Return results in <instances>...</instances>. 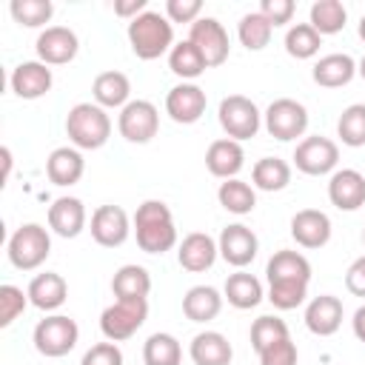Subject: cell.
Masks as SVG:
<instances>
[{"mask_svg": "<svg viewBox=\"0 0 365 365\" xmlns=\"http://www.w3.org/2000/svg\"><path fill=\"white\" fill-rule=\"evenodd\" d=\"M240 43L248 48V51H259L271 43V34H274V26L259 14V11H248L242 20H240Z\"/></svg>", "mask_w": 365, "mask_h": 365, "instance_id": "obj_38", "label": "cell"}, {"mask_svg": "<svg viewBox=\"0 0 365 365\" xmlns=\"http://www.w3.org/2000/svg\"><path fill=\"white\" fill-rule=\"evenodd\" d=\"M222 311V297L211 285H194L182 297V314L191 322H208Z\"/></svg>", "mask_w": 365, "mask_h": 365, "instance_id": "obj_29", "label": "cell"}, {"mask_svg": "<svg viewBox=\"0 0 365 365\" xmlns=\"http://www.w3.org/2000/svg\"><path fill=\"white\" fill-rule=\"evenodd\" d=\"M220 125H222V131L231 137V140H251V137H257V131H259V108L254 106V100H248V97H242V94H231V97H225L222 103H220Z\"/></svg>", "mask_w": 365, "mask_h": 365, "instance_id": "obj_7", "label": "cell"}, {"mask_svg": "<svg viewBox=\"0 0 365 365\" xmlns=\"http://www.w3.org/2000/svg\"><path fill=\"white\" fill-rule=\"evenodd\" d=\"M259 365H297V345L291 342V336L268 345L259 354Z\"/></svg>", "mask_w": 365, "mask_h": 365, "instance_id": "obj_44", "label": "cell"}, {"mask_svg": "<svg viewBox=\"0 0 365 365\" xmlns=\"http://www.w3.org/2000/svg\"><path fill=\"white\" fill-rule=\"evenodd\" d=\"M29 294L17 285H0V328H9L23 311H26Z\"/></svg>", "mask_w": 365, "mask_h": 365, "instance_id": "obj_43", "label": "cell"}, {"mask_svg": "<svg viewBox=\"0 0 365 365\" xmlns=\"http://www.w3.org/2000/svg\"><path fill=\"white\" fill-rule=\"evenodd\" d=\"M362 242H365V231H362Z\"/></svg>", "mask_w": 365, "mask_h": 365, "instance_id": "obj_53", "label": "cell"}, {"mask_svg": "<svg viewBox=\"0 0 365 365\" xmlns=\"http://www.w3.org/2000/svg\"><path fill=\"white\" fill-rule=\"evenodd\" d=\"M245 165V154H242V145L231 137L225 140H214L205 151V168L220 177V180H234Z\"/></svg>", "mask_w": 365, "mask_h": 365, "instance_id": "obj_20", "label": "cell"}, {"mask_svg": "<svg viewBox=\"0 0 365 365\" xmlns=\"http://www.w3.org/2000/svg\"><path fill=\"white\" fill-rule=\"evenodd\" d=\"M143 11H148V9H145V0H123V3H114V14L128 17V23H131L134 17H140Z\"/></svg>", "mask_w": 365, "mask_h": 365, "instance_id": "obj_49", "label": "cell"}, {"mask_svg": "<svg viewBox=\"0 0 365 365\" xmlns=\"http://www.w3.org/2000/svg\"><path fill=\"white\" fill-rule=\"evenodd\" d=\"M29 302L40 311H57L66 297H68V285L60 274L54 271H46V274H37L31 282H29Z\"/></svg>", "mask_w": 365, "mask_h": 365, "instance_id": "obj_24", "label": "cell"}, {"mask_svg": "<svg viewBox=\"0 0 365 365\" xmlns=\"http://www.w3.org/2000/svg\"><path fill=\"white\" fill-rule=\"evenodd\" d=\"M168 68H171L177 77H182V80H197L208 66H205L200 48H197L191 40H182V43H177V46L168 51Z\"/></svg>", "mask_w": 365, "mask_h": 365, "instance_id": "obj_33", "label": "cell"}, {"mask_svg": "<svg viewBox=\"0 0 365 365\" xmlns=\"http://www.w3.org/2000/svg\"><path fill=\"white\" fill-rule=\"evenodd\" d=\"M354 334L359 342H365V305L356 308V314H354Z\"/></svg>", "mask_w": 365, "mask_h": 365, "instance_id": "obj_50", "label": "cell"}, {"mask_svg": "<svg viewBox=\"0 0 365 365\" xmlns=\"http://www.w3.org/2000/svg\"><path fill=\"white\" fill-rule=\"evenodd\" d=\"M356 74V63L351 54H325L314 63V83L322 86V88H339V86H348Z\"/></svg>", "mask_w": 365, "mask_h": 365, "instance_id": "obj_23", "label": "cell"}, {"mask_svg": "<svg viewBox=\"0 0 365 365\" xmlns=\"http://www.w3.org/2000/svg\"><path fill=\"white\" fill-rule=\"evenodd\" d=\"M34 348L43 354V356H66L77 339H80V328L71 317H63V314H54V317H46L34 325Z\"/></svg>", "mask_w": 365, "mask_h": 365, "instance_id": "obj_6", "label": "cell"}, {"mask_svg": "<svg viewBox=\"0 0 365 365\" xmlns=\"http://www.w3.org/2000/svg\"><path fill=\"white\" fill-rule=\"evenodd\" d=\"M111 291L117 299H145L151 291V274L143 265H123L111 277Z\"/></svg>", "mask_w": 365, "mask_h": 365, "instance_id": "obj_30", "label": "cell"}, {"mask_svg": "<svg viewBox=\"0 0 365 365\" xmlns=\"http://www.w3.org/2000/svg\"><path fill=\"white\" fill-rule=\"evenodd\" d=\"M265 128H268L271 137H277L282 143H291V140L305 134L308 111H305L302 103H297L291 97H279L265 108Z\"/></svg>", "mask_w": 365, "mask_h": 365, "instance_id": "obj_8", "label": "cell"}, {"mask_svg": "<svg viewBox=\"0 0 365 365\" xmlns=\"http://www.w3.org/2000/svg\"><path fill=\"white\" fill-rule=\"evenodd\" d=\"M205 91L194 83H180L165 94V111L174 123L191 125L205 114Z\"/></svg>", "mask_w": 365, "mask_h": 365, "instance_id": "obj_15", "label": "cell"}, {"mask_svg": "<svg viewBox=\"0 0 365 365\" xmlns=\"http://www.w3.org/2000/svg\"><path fill=\"white\" fill-rule=\"evenodd\" d=\"M285 336H288V325L279 317H259L251 325V348L257 354H262L268 345H274V342H279Z\"/></svg>", "mask_w": 365, "mask_h": 365, "instance_id": "obj_41", "label": "cell"}, {"mask_svg": "<svg viewBox=\"0 0 365 365\" xmlns=\"http://www.w3.org/2000/svg\"><path fill=\"white\" fill-rule=\"evenodd\" d=\"M48 228L66 240H74L86 228V205L77 197H57L48 205Z\"/></svg>", "mask_w": 365, "mask_h": 365, "instance_id": "obj_21", "label": "cell"}, {"mask_svg": "<svg viewBox=\"0 0 365 365\" xmlns=\"http://www.w3.org/2000/svg\"><path fill=\"white\" fill-rule=\"evenodd\" d=\"M359 37H362V40H365V17H362V20H359Z\"/></svg>", "mask_w": 365, "mask_h": 365, "instance_id": "obj_52", "label": "cell"}, {"mask_svg": "<svg viewBox=\"0 0 365 365\" xmlns=\"http://www.w3.org/2000/svg\"><path fill=\"white\" fill-rule=\"evenodd\" d=\"M336 134L345 145L351 148H359L365 145V103H354L348 106L339 120H336Z\"/></svg>", "mask_w": 365, "mask_h": 365, "instance_id": "obj_39", "label": "cell"}, {"mask_svg": "<svg viewBox=\"0 0 365 365\" xmlns=\"http://www.w3.org/2000/svg\"><path fill=\"white\" fill-rule=\"evenodd\" d=\"M9 11H11V17H14L20 26L37 29V26H46V23L51 20L54 6H51V0H11Z\"/></svg>", "mask_w": 365, "mask_h": 365, "instance_id": "obj_40", "label": "cell"}, {"mask_svg": "<svg viewBox=\"0 0 365 365\" xmlns=\"http://www.w3.org/2000/svg\"><path fill=\"white\" fill-rule=\"evenodd\" d=\"M188 40L200 48V54H202V60H205L208 68L222 66L228 60L231 40H228V31L222 29V23L217 17H200L197 23H191Z\"/></svg>", "mask_w": 365, "mask_h": 365, "instance_id": "obj_9", "label": "cell"}, {"mask_svg": "<svg viewBox=\"0 0 365 365\" xmlns=\"http://www.w3.org/2000/svg\"><path fill=\"white\" fill-rule=\"evenodd\" d=\"M128 214L120 205H100L91 214V237L103 248H117L128 240Z\"/></svg>", "mask_w": 365, "mask_h": 365, "instance_id": "obj_14", "label": "cell"}, {"mask_svg": "<svg viewBox=\"0 0 365 365\" xmlns=\"http://www.w3.org/2000/svg\"><path fill=\"white\" fill-rule=\"evenodd\" d=\"M291 237L302 248H322L331 240V220L319 208H302L291 217Z\"/></svg>", "mask_w": 365, "mask_h": 365, "instance_id": "obj_16", "label": "cell"}, {"mask_svg": "<svg viewBox=\"0 0 365 365\" xmlns=\"http://www.w3.org/2000/svg\"><path fill=\"white\" fill-rule=\"evenodd\" d=\"M117 128L128 143H148L160 128V111L148 100H131L120 108Z\"/></svg>", "mask_w": 365, "mask_h": 365, "instance_id": "obj_10", "label": "cell"}, {"mask_svg": "<svg viewBox=\"0 0 365 365\" xmlns=\"http://www.w3.org/2000/svg\"><path fill=\"white\" fill-rule=\"evenodd\" d=\"M86 171V163H83V154L77 148H54L46 160V174L54 185H74Z\"/></svg>", "mask_w": 365, "mask_h": 365, "instance_id": "obj_26", "label": "cell"}, {"mask_svg": "<svg viewBox=\"0 0 365 365\" xmlns=\"http://www.w3.org/2000/svg\"><path fill=\"white\" fill-rule=\"evenodd\" d=\"M217 254H220L217 242H214L208 234H202V231H194V234L182 237V242H180V248H177L180 265H182L185 271H191V274L208 271V268L214 265Z\"/></svg>", "mask_w": 365, "mask_h": 365, "instance_id": "obj_22", "label": "cell"}, {"mask_svg": "<svg viewBox=\"0 0 365 365\" xmlns=\"http://www.w3.org/2000/svg\"><path fill=\"white\" fill-rule=\"evenodd\" d=\"M345 20H348V11L339 0H317L311 6V26L319 31V34H336L345 29Z\"/></svg>", "mask_w": 365, "mask_h": 365, "instance_id": "obj_37", "label": "cell"}, {"mask_svg": "<svg viewBox=\"0 0 365 365\" xmlns=\"http://www.w3.org/2000/svg\"><path fill=\"white\" fill-rule=\"evenodd\" d=\"M91 94L97 100V106L103 108H123L128 106V94H131V83L123 71H103L94 77V86H91Z\"/></svg>", "mask_w": 365, "mask_h": 365, "instance_id": "obj_28", "label": "cell"}, {"mask_svg": "<svg viewBox=\"0 0 365 365\" xmlns=\"http://www.w3.org/2000/svg\"><path fill=\"white\" fill-rule=\"evenodd\" d=\"M194 365H231V342L220 334V331H202L191 339V348H188Z\"/></svg>", "mask_w": 365, "mask_h": 365, "instance_id": "obj_25", "label": "cell"}, {"mask_svg": "<svg viewBox=\"0 0 365 365\" xmlns=\"http://www.w3.org/2000/svg\"><path fill=\"white\" fill-rule=\"evenodd\" d=\"M128 43L140 60H157L174 48V29L160 11H143L128 23Z\"/></svg>", "mask_w": 365, "mask_h": 365, "instance_id": "obj_2", "label": "cell"}, {"mask_svg": "<svg viewBox=\"0 0 365 365\" xmlns=\"http://www.w3.org/2000/svg\"><path fill=\"white\" fill-rule=\"evenodd\" d=\"M54 77H51V68L40 60H29V63H20L14 71H11V91L20 97V100H37L43 97L48 88H51Z\"/></svg>", "mask_w": 365, "mask_h": 365, "instance_id": "obj_19", "label": "cell"}, {"mask_svg": "<svg viewBox=\"0 0 365 365\" xmlns=\"http://www.w3.org/2000/svg\"><path fill=\"white\" fill-rule=\"evenodd\" d=\"M180 359H182V348L171 334H151L143 345L145 365H180Z\"/></svg>", "mask_w": 365, "mask_h": 365, "instance_id": "obj_35", "label": "cell"}, {"mask_svg": "<svg viewBox=\"0 0 365 365\" xmlns=\"http://www.w3.org/2000/svg\"><path fill=\"white\" fill-rule=\"evenodd\" d=\"M225 299H228L234 308H240V311L254 308V305H259V299H262V285H259V279H257L254 274L237 271V274H231V277L225 279Z\"/></svg>", "mask_w": 365, "mask_h": 365, "instance_id": "obj_31", "label": "cell"}, {"mask_svg": "<svg viewBox=\"0 0 365 365\" xmlns=\"http://www.w3.org/2000/svg\"><path fill=\"white\" fill-rule=\"evenodd\" d=\"M305 325L317 336H331L342 325V299L334 294H319L305 308Z\"/></svg>", "mask_w": 365, "mask_h": 365, "instance_id": "obj_17", "label": "cell"}, {"mask_svg": "<svg viewBox=\"0 0 365 365\" xmlns=\"http://www.w3.org/2000/svg\"><path fill=\"white\" fill-rule=\"evenodd\" d=\"M345 288L354 294V297H365V254L356 257L351 262V268L345 271Z\"/></svg>", "mask_w": 365, "mask_h": 365, "instance_id": "obj_48", "label": "cell"}, {"mask_svg": "<svg viewBox=\"0 0 365 365\" xmlns=\"http://www.w3.org/2000/svg\"><path fill=\"white\" fill-rule=\"evenodd\" d=\"M251 180L259 191H282L291 182V165L279 157H262L254 163Z\"/></svg>", "mask_w": 365, "mask_h": 365, "instance_id": "obj_32", "label": "cell"}, {"mask_svg": "<svg viewBox=\"0 0 365 365\" xmlns=\"http://www.w3.org/2000/svg\"><path fill=\"white\" fill-rule=\"evenodd\" d=\"M356 71H359V77H362V80H365V57H362V60H359V66H356Z\"/></svg>", "mask_w": 365, "mask_h": 365, "instance_id": "obj_51", "label": "cell"}, {"mask_svg": "<svg viewBox=\"0 0 365 365\" xmlns=\"http://www.w3.org/2000/svg\"><path fill=\"white\" fill-rule=\"evenodd\" d=\"M319 46H322V34H319L311 23H297V26H291L288 34H285V51H288L291 57H297V60L314 57V54L319 51Z\"/></svg>", "mask_w": 365, "mask_h": 365, "instance_id": "obj_36", "label": "cell"}, {"mask_svg": "<svg viewBox=\"0 0 365 365\" xmlns=\"http://www.w3.org/2000/svg\"><path fill=\"white\" fill-rule=\"evenodd\" d=\"M77 48H80V40L66 26H48L37 37V57L46 66H66V63H71L77 57Z\"/></svg>", "mask_w": 365, "mask_h": 365, "instance_id": "obj_13", "label": "cell"}, {"mask_svg": "<svg viewBox=\"0 0 365 365\" xmlns=\"http://www.w3.org/2000/svg\"><path fill=\"white\" fill-rule=\"evenodd\" d=\"M80 365H123V351L117 342H97L83 354Z\"/></svg>", "mask_w": 365, "mask_h": 365, "instance_id": "obj_45", "label": "cell"}, {"mask_svg": "<svg viewBox=\"0 0 365 365\" xmlns=\"http://www.w3.org/2000/svg\"><path fill=\"white\" fill-rule=\"evenodd\" d=\"M328 200L339 211H356L359 205H365V177L354 168L334 171L328 182Z\"/></svg>", "mask_w": 365, "mask_h": 365, "instance_id": "obj_18", "label": "cell"}, {"mask_svg": "<svg viewBox=\"0 0 365 365\" xmlns=\"http://www.w3.org/2000/svg\"><path fill=\"white\" fill-rule=\"evenodd\" d=\"M48 251H51V237H48V231H46L43 225H37V222L20 225V228L11 234V240H9V259H11V265L20 268V271H34V268H40V265L46 262Z\"/></svg>", "mask_w": 365, "mask_h": 365, "instance_id": "obj_4", "label": "cell"}, {"mask_svg": "<svg viewBox=\"0 0 365 365\" xmlns=\"http://www.w3.org/2000/svg\"><path fill=\"white\" fill-rule=\"evenodd\" d=\"M294 0H262L259 3V14L271 23V26H285L294 17Z\"/></svg>", "mask_w": 365, "mask_h": 365, "instance_id": "obj_47", "label": "cell"}, {"mask_svg": "<svg viewBox=\"0 0 365 365\" xmlns=\"http://www.w3.org/2000/svg\"><path fill=\"white\" fill-rule=\"evenodd\" d=\"M217 200H220V205H222L225 211H231V214H237V217L251 214V211H254V205H257V194H254V188H251L248 182L237 180V177H234V180L220 182Z\"/></svg>", "mask_w": 365, "mask_h": 365, "instance_id": "obj_34", "label": "cell"}, {"mask_svg": "<svg viewBox=\"0 0 365 365\" xmlns=\"http://www.w3.org/2000/svg\"><path fill=\"white\" fill-rule=\"evenodd\" d=\"M148 317V299H117L100 314V331L108 342L131 339Z\"/></svg>", "mask_w": 365, "mask_h": 365, "instance_id": "obj_5", "label": "cell"}, {"mask_svg": "<svg viewBox=\"0 0 365 365\" xmlns=\"http://www.w3.org/2000/svg\"><path fill=\"white\" fill-rule=\"evenodd\" d=\"M134 228H137V245L145 254H165L177 245L174 217L163 200H145L143 205H137Z\"/></svg>", "mask_w": 365, "mask_h": 365, "instance_id": "obj_1", "label": "cell"}, {"mask_svg": "<svg viewBox=\"0 0 365 365\" xmlns=\"http://www.w3.org/2000/svg\"><path fill=\"white\" fill-rule=\"evenodd\" d=\"M308 297V282H271L268 285V299L279 311H291L302 305Z\"/></svg>", "mask_w": 365, "mask_h": 365, "instance_id": "obj_42", "label": "cell"}, {"mask_svg": "<svg viewBox=\"0 0 365 365\" xmlns=\"http://www.w3.org/2000/svg\"><path fill=\"white\" fill-rule=\"evenodd\" d=\"M336 163H339V145L328 137H319V134L305 137L294 151V165L311 177H322V174L334 171Z\"/></svg>", "mask_w": 365, "mask_h": 365, "instance_id": "obj_11", "label": "cell"}, {"mask_svg": "<svg viewBox=\"0 0 365 365\" xmlns=\"http://www.w3.org/2000/svg\"><path fill=\"white\" fill-rule=\"evenodd\" d=\"M202 11L200 0H168L165 3V14L171 23H197Z\"/></svg>", "mask_w": 365, "mask_h": 365, "instance_id": "obj_46", "label": "cell"}, {"mask_svg": "<svg viewBox=\"0 0 365 365\" xmlns=\"http://www.w3.org/2000/svg\"><path fill=\"white\" fill-rule=\"evenodd\" d=\"M66 134L77 148H103L111 137V117L97 103H77L66 117Z\"/></svg>", "mask_w": 365, "mask_h": 365, "instance_id": "obj_3", "label": "cell"}, {"mask_svg": "<svg viewBox=\"0 0 365 365\" xmlns=\"http://www.w3.org/2000/svg\"><path fill=\"white\" fill-rule=\"evenodd\" d=\"M217 248H220V257H222L228 265L245 268L248 262H254L257 248H259V240H257V234H254L248 225L234 222V225H225V228H222Z\"/></svg>", "mask_w": 365, "mask_h": 365, "instance_id": "obj_12", "label": "cell"}, {"mask_svg": "<svg viewBox=\"0 0 365 365\" xmlns=\"http://www.w3.org/2000/svg\"><path fill=\"white\" fill-rule=\"evenodd\" d=\"M268 282H308L311 262L299 251H277L265 265Z\"/></svg>", "mask_w": 365, "mask_h": 365, "instance_id": "obj_27", "label": "cell"}]
</instances>
